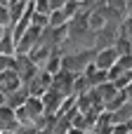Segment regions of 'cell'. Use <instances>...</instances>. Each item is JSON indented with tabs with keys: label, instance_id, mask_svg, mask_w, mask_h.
Instances as JSON below:
<instances>
[{
	"label": "cell",
	"instance_id": "8fae6325",
	"mask_svg": "<svg viewBox=\"0 0 132 134\" xmlns=\"http://www.w3.org/2000/svg\"><path fill=\"white\" fill-rule=\"evenodd\" d=\"M109 134H132V122H125V125H111V132Z\"/></svg>",
	"mask_w": 132,
	"mask_h": 134
},
{
	"label": "cell",
	"instance_id": "5bb4252c",
	"mask_svg": "<svg viewBox=\"0 0 132 134\" xmlns=\"http://www.w3.org/2000/svg\"><path fill=\"white\" fill-rule=\"evenodd\" d=\"M35 134H54V132H52V130H47V127H43V130H38Z\"/></svg>",
	"mask_w": 132,
	"mask_h": 134
},
{
	"label": "cell",
	"instance_id": "6da1fadb",
	"mask_svg": "<svg viewBox=\"0 0 132 134\" xmlns=\"http://www.w3.org/2000/svg\"><path fill=\"white\" fill-rule=\"evenodd\" d=\"M40 33H43V28H38V26H28V28L21 33V38L14 42V54H28V52L40 42Z\"/></svg>",
	"mask_w": 132,
	"mask_h": 134
},
{
	"label": "cell",
	"instance_id": "8992f818",
	"mask_svg": "<svg viewBox=\"0 0 132 134\" xmlns=\"http://www.w3.org/2000/svg\"><path fill=\"white\" fill-rule=\"evenodd\" d=\"M111 122L113 125H125V122H132V104H123L120 108H116L111 113Z\"/></svg>",
	"mask_w": 132,
	"mask_h": 134
},
{
	"label": "cell",
	"instance_id": "4fadbf2b",
	"mask_svg": "<svg viewBox=\"0 0 132 134\" xmlns=\"http://www.w3.org/2000/svg\"><path fill=\"white\" fill-rule=\"evenodd\" d=\"M47 5H50V12H54V9H61L66 5V0H47Z\"/></svg>",
	"mask_w": 132,
	"mask_h": 134
},
{
	"label": "cell",
	"instance_id": "ba28073f",
	"mask_svg": "<svg viewBox=\"0 0 132 134\" xmlns=\"http://www.w3.org/2000/svg\"><path fill=\"white\" fill-rule=\"evenodd\" d=\"M0 54L2 57H14V40H12V33H9V28L2 33V38H0Z\"/></svg>",
	"mask_w": 132,
	"mask_h": 134
},
{
	"label": "cell",
	"instance_id": "2e32d148",
	"mask_svg": "<svg viewBox=\"0 0 132 134\" xmlns=\"http://www.w3.org/2000/svg\"><path fill=\"white\" fill-rule=\"evenodd\" d=\"M0 5H5V7H7V5H9V0H0Z\"/></svg>",
	"mask_w": 132,
	"mask_h": 134
},
{
	"label": "cell",
	"instance_id": "3957f363",
	"mask_svg": "<svg viewBox=\"0 0 132 134\" xmlns=\"http://www.w3.org/2000/svg\"><path fill=\"white\" fill-rule=\"evenodd\" d=\"M128 71H132V54L118 57L116 64H113L111 68H106V75H109V80H116L118 75H123V73H128Z\"/></svg>",
	"mask_w": 132,
	"mask_h": 134
},
{
	"label": "cell",
	"instance_id": "5b68a950",
	"mask_svg": "<svg viewBox=\"0 0 132 134\" xmlns=\"http://www.w3.org/2000/svg\"><path fill=\"white\" fill-rule=\"evenodd\" d=\"M26 99H28V90L21 85V87H17L14 92H7V94H5V106H9V108H19V106H24Z\"/></svg>",
	"mask_w": 132,
	"mask_h": 134
},
{
	"label": "cell",
	"instance_id": "7a4b0ae2",
	"mask_svg": "<svg viewBox=\"0 0 132 134\" xmlns=\"http://www.w3.org/2000/svg\"><path fill=\"white\" fill-rule=\"evenodd\" d=\"M116 59H118V52L113 49V47H104V49H97L94 52V66L97 68H102V71H106V68H111L113 64H116Z\"/></svg>",
	"mask_w": 132,
	"mask_h": 134
},
{
	"label": "cell",
	"instance_id": "7c38bea8",
	"mask_svg": "<svg viewBox=\"0 0 132 134\" xmlns=\"http://www.w3.org/2000/svg\"><path fill=\"white\" fill-rule=\"evenodd\" d=\"M0 26L9 28V12H7V7H5V5H0Z\"/></svg>",
	"mask_w": 132,
	"mask_h": 134
},
{
	"label": "cell",
	"instance_id": "e0dca14e",
	"mask_svg": "<svg viewBox=\"0 0 132 134\" xmlns=\"http://www.w3.org/2000/svg\"><path fill=\"white\" fill-rule=\"evenodd\" d=\"M5 31H7V28H5V26H0V38H2V33H5Z\"/></svg>",
	"mask_w": 132,
	"mask_h": 134
},
{
	"label": "cell",
	"instance_id": "ac0fdd59",
	"mask_svg": "<svg viewBox=\"0 0 132 134\" xmlns=\"http://www.w3.org/2000/svg\"><path fill=\"white\" fill-rule=\"evenodd\" d=\"M83 134H94V132H92V130H87V132H83Z\"/></svg>",
	"mask_w": 132,
	"mask_h": 134
},
{
	"label": "cell",
	"instance_id": "30bf717a",
	"mask_svg": "<svg viewBox=\"0 0 132 134\" xmlns=\"http://www.w3.org/2000/svg\"><path fill=\"white\" fill-rule=\"evenodd\" d=\"M113 82V87L116 90H128L132 85V71H128V73H123V75H118L116 80H111Z\"/></svg>",
	"mask_w": 132,
	"mask_h": 134
},
{
	"label": "cell",
	"instance_id": "277c9868",
	"mask_svg": "<svg viewBox=\"0 0 132 134\" xmlns=\"http://www.w3.org/2000/svg\"><path fill=\"white\" fill-rule=\"evenodd\" d=\"M26 113H28V118L33 120V125L43 118V101H40V97H28L26 101H24V106H21Z\"/></svg>",
	"mask_w": 132,
	"mask_h": 134
},
{
	"label": "cell",
	"instance_id": "52a82bcc",
	"mask_svg": "<svg viewBox=\"0 0 132 134\" xmlns=\"http://www.w3.org/2000/svg\"><path fill=\"white\" fill-rule=\"evenodd\" d=\"M92 90H94V94L99 97V101H102V104H106V101L118 92V90L113 87V82H111V80H109V82H104V85H99V87H92Z\"/></svg>",
	"mask_w": 132,
	"mask_h": 134
},
{
	"label": "cell",
	"instance_id": "9c48e42d",
	"mask_svg": "<svg viewBox=\"0 0 132 134\" xmlns=\"http://www.w3.org/2000/svg\"><path fill=\"white\" fill-rule=\"evenodd\" d=\"M87 78V85L90 87H99V85H104V82H109V75H106V71H102V68H94L90 75H85Z\"/></svg>",
	"mask_w": 132,
	"mask_h": 134
},
{
	"label": "cell",
	"instance_id": "9a60e30c",
	"mask_svg": "<svg viewBox=\"0 0 132 134\" xmlns=\"http://www.w3.org/2000/svg\"><path fill=\"white\" fill-rule=\"evenodd\" d=\"M66 134H83V132H80V130H73V127H68V132H66Z\"/></svg>",
	"mask_w": 132,
	"mask_h": 134
}]
</instances>
